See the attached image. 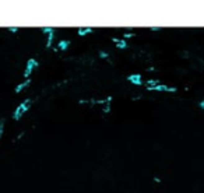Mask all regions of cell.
Returning <instances> with one entry per match:
<instances>
[{
	"mask_svg": "<svg viewBox=\"0 0 204 193\" xmlns=\"http://www.w3.org/2000/svg\"><path fill=\"white\" fill-rule=\"evenodd\" d=\"M38 67V60H36L35 57H31V59H28V62H27V66H25V70H24V76H25V78H28L31 76V73L34 71V70Z\"/></svg>",
	"mask_w": 204,
	"mask_h": 193,
	"instance_id": "7a4b0ae2",
	"label": "cell"
},
{
	"mask_svg": "<svg viewBox=\"0 0 204 193\" xmlns=\"http://www.w3.org/2000/svg\"><path fill=\"white\" fill-rule=\"evenodd\" d=\"M99 55H101V56H102V57H108V53H105V52H101V53H99Z\"/></svg>",
	"mask_w": 204,
	"mask_h": 193,
	"instance_id": "5bb4252c",
	"label": "cell"
},
{
	"mask_svg": "<svg viewBox=\"0 0 204 193\" xmlns=\"http://www.w3.org/2000/svg\"><path fill=\"white\" fill-rule=\"evenodd\" d=\"M8 31H10V32H17L18 28H17V27H10V28H8Z\"/></svg>",
	"mask_w": 204,
	"mask_h": 193,
	"instance_id": "8fae6325",
	"label": "cell"
},
{
	"mask_svg": "<svg viewBox=\"0 0 204 193\" xmlns=\"http://www.w3.org/2000/svg\"><path fill=\"white\" fill-rule=\"evenodd\" d=\"M89 32H92V28H89V27H80V28H78V35H80V36L88 35Z\"/></svg>",
	"mask_w": 204,
	"mask_h": 193,
	"instance_id": "ba28073f",
	"label": "cell"
},
{
	"mask_svg": "<svg viewBox=\"0 0 204 193\" xmlns=\"http://www.w3.org/2000/svg\"><path fill=\"white\" fill-rule=\"evenodd\" d=\"M158 85H159V80H154V78H151V80L145 81V88L150 90V91H154Z\"/></svg>",
	"mask_w": 204,
	"mask_h": 193,
	"instance_id": "277c9868",
	"label": "cell"
},
{
	"mask_svg": "<svg viewBox=\"0 0 204 193\" xmlns=\"http://www.w3.org/2000/svg\"><path fill=\"white\" fill-rule=\"evenodd\" d=\"M69 45H70L69 41H60L57 44V46H59V49H60V50H66L67 48H69Z\"/></svg>",
	"mask_w": 204,
	"mask_h": 193,
	"instance_id": "9c48e42d",
	"label": "cell"
},
{
	"mask_svg": "<svg viewBox=\"0 0 204 193\" xmlns=\"http://www.w3.org/2000/svg\"><path fill=\"white\" fill-rule=\"evenodd\" d=\"M31 103H32V101L31 99H25L24 102H21L18 106H17V109H16V112H14V115H13V117L16 120H18V119H21V116L25 113V112L28 111V109L31 108Z\"/></svg>",
	"mask_w": 204,
	"mask_h": 193,
	"instance_id": "6da1fadb",
	"label": "cell"
},
{
	"mask_svg": "<svg viewBox=\"0 0 204 193\" xmlns=\"http://www.w3.org/2000/svg\"><path fill=\"white\" fill-rule=\"evenodd\" d=\"M131 36H133V34H131V32H127V34H125V35H123V38H131Z\"/></svg>",
	"mask_w": 204,
	"mask_h": 193,
	"instance_id": "7c38bea8",
	"label": "cell"
},
{
	"mask_svg": "<svg viewBox=\"0 0 204 193\" xmlns=\"http://www.w3.org/2000/svg\"><path fill=\"white\" fill-rule=\"evenodd\" d=\"M127 80L130 81V83L136 84V85H141V84H143V81H141V76H140V74H130V76L127 77Z\"/></svg>",
	"mask_w": 204,
	"mask_h": 193,
	"instance_id": "5b68a950",
	"label": "cell"
},
{
	"mask_svg": "<svg viewBox=\"0 0 204 193\" xmlns=\"http://www.w3.org/2000/svg\"><path fill=\"white\" fill-rule=\"evenodd\" d=\"M29 83H31V80H29V78H25V80L22 81V83H20L16 87V92H21L22 90H24V88H27V87L29 85Z\"/></svg>",
	"mask_w": 204,
	"mask_h": 193,
	"instance_id": "8992f818",
	"label": "cell"
},
{
	"mask_svg": "<svg viewBox=\"0 0 204 193\" xmlns=\"http://www.w3.org/2000/svg\"><path fill=\"white\" fill-rule=\"evenodd\" d=\"M159 30H161L159 27H151V31H159Z\"/></svg>",
	"mask_w": 204,
	"mask_h": 193,
	"instance_id": "4fadbf2b",
	"label": "cell"
},
{
	"mask_svg": "<svg viewBox=\"0 0 204 193\" xmlns=\"http://www.w3.org/2000/svg\"><path fill=\"white\" fill-rule=\"evenodd\" d=\"M200 108L204 109V101H201V102H200Z\"/></svg>",
	"mask_w": 204,
	"mask_h": 193,
	"instance_id": "9a60e30c",
	"label": "cell"
},
{
	"mask_svg": "<svg viewBox=\"0 0 204 193\" xmlns=\"http://www.w3.org/2000/svg\"><path fill=\"white\" fill-rule=\"evenodd\" d=\"M112 41L115 42V45H116L119 49H125L126 46H127V44H126V41L125 39H120V38H113Z\"/></svg>",
	"mask_w": 204,
	"mask_h": 193,
	"instance_id": "52a82bcc",
	"label": "cell"
},
{
	"mask_svg": "<svg viewBox=\"0 0 204 193\" xmlns=\"http://www.w3.org/2000/svg\"><path fill=\"white\" fill-rule=\"evenodd\" d=\"M42 32L46 34V48H50L52 46V41H53V36H55V31H53V28L50 27H43L42 28Z\"/></svg>",
	"mask_w": 204,
	"mask_h": 193,
	"instance_id": "3957f363",
	"label": "cell"
},
{
	"mask_svg": "<svg viewBox=\"0 0 204 193\" xmlns=\"http://www.w3.org/2000/svg\"><path fill=\"white\" fill-rule=\"evenodd\" d=\"M3 129H4V123L0 122V139H2V136H3Z\"/></svg>",
	"mask_w": 204,
	"mask_h": 193,
	"instance_id": "30bf717a",
	"label": "cell"
}]
</instances>
